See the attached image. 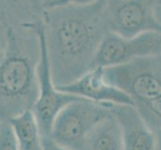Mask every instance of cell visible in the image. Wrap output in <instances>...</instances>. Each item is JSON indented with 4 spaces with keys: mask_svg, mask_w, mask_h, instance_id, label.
I'll return each instance as SVG.
<instances>
[{
    "mask_svg": "<svg viewBox=\"0 0 161 150\" xmlns=\"http://www.w3.org/2000/svg\"><path fill=\"white\" fill-rule=\"evenodd\" d=\"M107 0L89 5L43 8L41 20L53 80L68 84L94 68V59L105 35Z\"/></svg>",
    "mask_w": 161,
    "mask_h": 150,
    "instance_id": "cell-1",
    "label": "cell"
},
{
    "mask_svg": "<svg viewBox=\"0 0 161 150\" xmlns=\"http://www.w3.org/2000/svg\"><path fill=\"white\" fill-rule=\"evenodd\" d=\"M40 42L29 23L7 29V46L0 60V117L7 120L32 110L38 96Z\"/></svg>",
    "mask_w": 161,
    "mask_h": 150,
    "instance_id": "cell-2",
    "label": "cell"
},
{
    "mask_svg": "<svg viewBox=\"0 0 161 150\" xmlns=\"http://www.w3.org/2000/svg\"><path fill=\"white\" fill-rule=\"evenodd\" d=\"M111 106L84 98L74 100L55 118L50 137L67 149L83 150L94 127L112 113Z\"/></svg>",
    "mask_w": 161,
    "mask_h": 150,
    "instance_id": "cell-3",
    "label": "cell"
},
{
    "mask_svg": "<svg viewBox=\"0 0 161 150\" xmlns=\"http://www.w3.org/2000/svg\"><path fill=\"white\" fill-rule=\"evenodd\" d=\"M104 76L109 84L128 94L135 106L161 97V55L106 67Z\"/></svg>",
    "mask_w": 161,
    "mask_h": 150,
    "instance_id": "cell-4",
    "label": "cell"
},
{
    "mask_svg": "<svg viewBox=\"0 0 161 150\" xmlns=\"http://www.w3.org/2000/svg\"><path fill=\"white\" fill-rule=\"evenodd\" d=\"M40 42V58L37 66L38 96L32 111L39 124L43 136H50L55 118L66 105L82 97L72 95L59 90L52 77L50 62L48 58L45 29L41 19L30 22Z\"/></svg>",
    "mask_w": 161,
    "mask_h": 150,
    "instance_id": "cell-5",
    "label": "cell"
},
{
    "mask_svg": "<svg viewBox=\"0 0 161 150\" xmlns=\"http://www.w3.org/2000/svg\"><path fill=\"white\" fill-rule=\"evenodd\" d=\"M161 55V32H145L133 37H123L108 32L94 59L95 67H110L130 61Z\"/></svg>",
    "mask_w": 161,
    "mask_h": 150,
    "instance_id": "cell-6",
    "label": "cell"
},
{
    "mask_svg": "<svg viewBox=\"0 0 161 150\" xmlns=\"http://www.w3.org/2000/svg\"><path fill=\"white\" fill-rule=\"evenodd\" d=\"M156 0H107L106 20L109 32L133 37L145 32H161L155 13Z\"/></svg>",
    "mask_w": 161,
    "mask_h": 150,
    "instance_id": "cell-7",
    "label": "cell"
},
{
    "mask_svg": "<svg viewBox=\"0 0 161 150\" xmlns=\"http://www.w3.org/2000/svg\"><path fill=\"white\" fill-rule=\"evenodd\" d=\"M56 86L59 90L65 93L99 104L135 106L134 101L128 94L106 81L103 67H95L73 82Z\"/></svg>",
    "mask_w": 161,
    "mask_h": 150,
    "instance_id": "cell-8",
    "label": "cell"
},
{
    "mask_svg": "<svg viewBox=\"0 0 161 150\" xmlns=\"http://www.w3.org/2000/svg\"><path fill=\"white\" fill-rule=\"evenodd\" d=\"M111 110L121 127L123 150H155L156 135L136 106L112 105Z\"/></svg>",
    "mask_w": 161,
    "mask_h": 150,
    "instance_id": "cell-9",
    "label": "cell"
},
{
    "mask_svg": "<svg viewBox=\"0 0 161 150\" xmlns=\"http://www.w3.org/2000/svg\"><path fill=\"white\" fill-rule=\"evenodd\" d=\"M14 132L19 150H43V134L32 110L7 119Z\"/></svg>",
    "mask_w": 161,
    "mask_h": 150,
    "instance_id": "cell-10",
    "label": "cell"
},
{
    "mask_svg": "<svg viewBox=\"0 0 161 150\" xmlns=\"http://www.w3.org/2000/svg\"><path fill=\"white\" fill-rule=\"evenodd\" d=\"M83 150H123V138L113 112L94 127Z\"/></svg>",
    "mask_w": 161,
    "mask_h": 150,
    "instance_id": "cell-11",
    "label": "cell"
},
{
    "mask_svg": "<svg viewBox=\"0 0 161 150\" xmlns=\"http://www.w3.org/2000/svg\"><path fill=\"white\" fill-rule=\"evenodd\" d=\"M136 108L152 130L161 128V97L150 102L136 105Z\"/></svg>",
    "mask_w": 161,
    "mask_h": 150,
    "instance_id": "cell-12",
    "label": "cell"
},
{
    "mask_svg": "<svg viewBox=\"0 0 161 150\" xmlns=\"http://www.w3.org/2000/svg\"><path fill=\"white\" fill-rule=\"evenodd\" d=\"M97 0H45L42 4L43 8H52L58 6H64V5H89Z\"/></svg>",
    "mask_w": 161,
    "mask_h": 150,
    "instance_id": "cell-13",
    "label": "cell"
},
{
    "mask_svg": "<svg viewBox=\"0 0 161 150\" xmlns=\"http://www.w3.org/2000/svg\"><path fill=\"white\" fill-rule=\"evenodd\" d=\"M43 150H70L59 145L50 136H43Z\"/></svg>",
    "mask_w": 161,
    "mask_h": 150,
    "instance_id": "cell-14",
    "label": "cell"
},
{
    "mask_svg": "<svg viewBox=\"0 0 161 150\" xmlns=\"http://www.w3.org/2000/svg\"><path fill=\"white\" fill-rule=\"evenodd\" d=\"M7 46V31L2 34V32L0 31V60L3 57Z\"/></svg>",
    "mask_w": 161,
    "mask_h": 150,
    "instance_id": "cell-15",
    "label": "cell"
},
{
    "mask_svg": "<svg viewBox=\"0 0 161 150\" xmlns=\"http://www.w3.org/2000/svg\"><path fill=\"white\" fill-rule=\"evenodd\" d=\"M156 135V147L155 150H161V128H157L153 130Z\"/></svg>",
    "mask_w": 161,
    "mask_h": 150,
    "instance_id": "cell-16",
    "label": "cell"
},
{
    "mask_svg": "<svg viewBox=\"0 0 161 150\" xmlns=\"http://www.w3.org/2000/svg\"><path fill=\"white\" fill-rule=\"evenodd\" d=\"M155 13H156V17L161 24V0H156L155 2Z\"/></svg>",
    "mask_w": 161,
    "mask_h": 150,
    "instance_id": "cell-17",
    "label": "cell"
}]
</instances>
